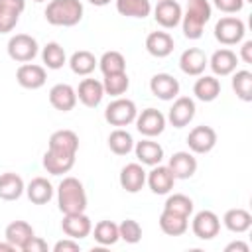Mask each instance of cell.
<instances>
[{
  "instance_id": "cell-1",
  "label": "cell",
  "mask_w": 252,
  "mask_h": 252,
  "mask_svg": "<svg viewBox=\"0 0 252 252\" xmlns=\"http://www.w3.org/2000/svg\"><path fill=\"white\" fill-rule=\"evenodd\" d=\"M57 205L63 215L85 213L87 209V193L83 183L77 177H63L57 187Z\"/></svg>"
},
{
  "instance_id": "cell-2",
  "label": "cell",
  "mask_w": 252,
  "mask_h": 252,
  "mask_svg": "<svg viewBox=\"0 0 252 252\" xmlns=\"http://www.w3.org/2000/svg\"><path fill=\"white\" fill-rule=\"evenodd\" d=\"M211 12L209 0H187L185 14L181 16L183 35L187 39H199L203 35L205 24L211 20Z\"/></svg>"
},
{
  "instance_id": "cell-3",
  "label": "cell",
  "mask_w": 252,
  "mask_h": 252,
  "mask_svg": "<svg viewBox=\"0 0 252 252\" xmlns=\"http://www.w3.org/2000/svg\"><path fill=\"white\" fill-rule=\"evenodd\" d=\"M83 12L81 0H51L45 8V20L51 26L73 28L83 20Z\"/></svg>"
},
{
  "instance_id": "cell-4",
  "label": "cell",
  "mask_w": 252,
  "mask_h": 252,
  "mask_svg": "<svg viewBox=\"0 0 252 252\" xmlns=\"http://www.w3.org/2000/svg\"><path fill=\"white\" fill-rule=\"evenodd\" d=\"M138 116V108L134 104V100L130 98H116L112 100L106 110H104V120L110 124V126H116V128H122V126H128L136 120Z\"/></svg>"
},
{
  "instance_id": "cell-5",
  "label": "cell",
  "mask_w": 252,
  "mask_h": 252,
  "mask_svg": "<svg viewBox=\"0 0 252 252\" xmlns=\"http://www.w3.org/2000/svg\"><path fill=\"white\" fill-rule=\"evenodd\" d=\"M244 33H246V28H244V22L240 18L224 16V18H220L215 24V37L222 45H236V43H240Z\"/></svg>"
},
{
  "instance_id": "cell-6",
  "label": "cell",
  "mask_w": 252,
  "mask_h": 252,
  "mask_svg": "<svg viewBox=\"0 0 252 252\" xmlns=\"http://www.w3.org/2000/svg\"><path fill=\"white\" fill-rule=\"evenodd\" d=\"M37 41L28 33H16L8 41V55L18 63H30L37 55Z\"/></svg>"
},
{
  "instance_id": "cell-7",
  "label": "cell",
  "mask_w": 252,
  "mask_h": 252,
  "mask_svg": "<svg viewBox=\"0 0 252 252\" xmlns=\"http://www.w3.org/2000/svg\"><path fill=\"white\" fill-rule=\"evenodd\" d=\"M136 128L142 136L146 138H154L159 136L165 128V116L158 110V108H146L136 116Z\"/></svg>"
},
{
  "instance_id": "cell-8",
  "label": "cell",
  "mask_w": 252,
  "mask_h": 252,
  "mask_svg": "<svg viewBox=\"0 0 252 252\" xmlns=\"http://www.w3.org/2000/svg\"><path fill=\"white\" fill-rule=\"evenodd\" d=\"M191 228H193V234L201 240H211L219 234L220 230V219L213 213V211H199L195 217H193V222H191Z\"/></svg>"
},
{
  "instance_id": "cell-9",
  "label": "cell",
  "mask_w": 252,
  "mask_h": 252,
  "mask_svg": "<svg viewBox=\"0 0 252 252\" xmlns=\"http://www.w3.org/2000/svg\"><path fill=\"white\" fill-rule=\"evenodd\" d=\"M16 81L20 87L24 89H30V91H35V89H41L47 81V73H45V67L41 65H35V63H22L16 71Z\"/></svg>"
},
{
  "instance_id": "cell-10",
  "label": "cell",
  "mask_w": 252,
  "mask_h": 252,
  "mask_svg": "<svg viewBox=\"0 0 252 252\" xmlns=\"http://www.w3.org/2000/svg\"><path fill=\"white\" fill-rule=\"evenodd\" d=\"M187 146L193 154H209L217 146V132L211 126H195L187 136Z\"/></svg>"
},
{
  "instance_id": "cell-11",
  "label": "cell",
  "mask_w": 252,
  "mask_h": 252,
  "mask_svg": "<svg viewBox=\"0 0 252 252\" xmlns=\"http://www.w3.org/2000/svg\"><path fill=\"white\" fill-rule=\"evenodd\" d=\"M195 110L197 108H195V100L193 98H189V96H175V102H173V106L167 112V120H169V124L173 128H183V126H187L193 120Z\"/></svg>"
},
{
  "instance_id": "cell-12",
  "label": "cell",
  "mask_w": 252,
  "mask_h": 252,
  "mask_svg": "<svg viewBox=\"0 0 252 252\" xmlns=\"http://www.w3.org/2000/svg\"><path fill=\"white\" fill-rule=\"evenodd\" d=\"M61 230L75 240L87 238L93 230V222L85 213H71V215H63L61 220Z\"/></svg>"
},
{
  "instance_id": "cell-13",
  "label": "cell",
  "mask_w": 252,
  "mask_h": 252,
  "mask_svg": "<svg viewBox=\"0 0 252 252\" xmlns=\"http://www.w3.org/2000/svg\"><path fill=\"white\" fill-rule=\"evenodd\" d=\"M181 16H183V10H181L179 2H175V0H159L154 8L156 22L165 30H171V28L179 26Z\"/></svg>"
},
{
  "instance_id": "cell-14",
  "label": "cell",
  "mask_w": 252,
  "mask_h": 252,
  "mask_svg": "<svg viewBox=\"0 0 252 252\" xmlns=\"http://www.w3.org/2000/svg\"><path fill=\"white\" fill-rule=\"evenodd\" d=\"M207 65H209V57H207L205 51L199 49V47H189V49H185V51L181 53V57H179V67H181V71H183L185 75H189V77H199V75H203V71H205Z\"/></svg>"
},
{
  "instance_id": "cell-15",
  "label": "cell",
  "mask_w": 252,
  "mask_h": 252,
  "mask_svg": "<svg viewBox=\"0 0 252 252\" xmlns=\"http://www.w3.org/2000/svg\"><path fill=\"white\" fill-rule=\"evenodd\" d=\"M150 91L161 100H173L179 94V81L169 73H158L150 79Z\"/></svg>"
},
{
  "instance_id": "cell-16",
  "label": "cell",
  "mask_w": 252,
  "mask_h": 252,
  "mask_svg": "<svg viewBox=\"0 0 252 252\" xmlns=\"http://www.w3.org/2000/svg\"><path fill=\"white\" fill-rule=\"evenodd\" d=\"M49 102L59 112H69L77 104V91L67 83H57L49 89Z\"/></svg>"
},
{
  "instance_id": "cell-17",
  "label": "cell",
  "mask_w": 252,
  "mask_h": 252,
  "mask_svg": "<svg viewBox=\"0 0 252 252\" xmlns=\"http://www.w3.org/2000/svg\"><path fill=\"white\" fill-rule=\"evenodd\" d=\"M146 183L150 185L152 193L156 195H167L171 189H173V183H175V177L173 173L169 171L167 165H154L150 173H146Z\"/></svg>"
},
{
  "instance_id": "cell-18",
  "label": "cell",
  "mask_w": 252,
  "mask_h": 252,
  "mask_svg": "<svg viewBox=\"0 0 252 252\" xmlns=\"http://www.w3.org/2000/svg\"><path fill=\"white\" fill-rule=\"evenodd\" d=\"M26 0H0V33H8L20 22Z\"/></svg>"
},
{
  "instance_id": "cell-19",
  "label": "cell",
  "mask_w": 252,
  "mask_h": 252,
  "mask_svg": "<svg viewBox=\"0 0 252 252\" xmlns=\"http://www.w3.org/2000/svg\"><path fill=\"white\" fill-rule=\"evenodd\" d=\"M75 165V154H65V152H55L49 150L43 154V167L51 175H63L69 173Z\"/></svg>"
},
{
  "instance_id": "cell-20",
  "label": "cell",
  "mask_w": 252,
  "mask_h": 252,
  "mask_svg": "<svg viewBox=\"0 0 252 252\" xmlns=\"http://www.w3.org/2000/svg\"><path fill=\"white\" fill-rule=\"evenodd\" d=\"M167 167H169V171L173 173L175 179H189L197 171V159L189 152H175L169 158Z\"/></svg>"
},
{
  "instance_id": "cell-21",
  "label": "cell",
  "mask_w": 252,
  "mask_h": 252,
  "mask_svg": "<svg viewBox=\"0 0 252 252\" xmlns=\"http://www.w3.org/2000/svg\"><path fill=\"white\" fill-rule=\"evenodd\" d=\"M75 91H77V100H81L89 108L98 106L102 102V96H104L102 83L96 79H83Z\"/></svg>"
},
{
  "instance_id": "cell-22",
  "label": "cell",
  "mask_w": 252,
  "mask_h": 252,
  "mask_svg": "<svg viewBox=\"0 0 252 252\" xmlns=\"http://www.w3.org/2000/svg\"><path fill=\"white\" fill-rule=\"evenodd\" d=\"M236 65H238V57L232 49H217L211 59H209V67L213 69L215 75L219 77H226V75H232L236 71Z\"/></svg>"
},
{
  "instance_id": "cell-23",
  "label": "cell",
  "mask_w": 252,
  "mask_h": 252,
  "mask_svg": "<svg viewBox=\"0 0 252 252\" xmlns=\"http://www.w3.org/2000/svg\"><path fill=\"white\" fill-rule=\"evenodd\" d=\"M146 183V171L140 163H128L120 171V187L126 193H138Z\"/></svg>"
},
{
  "instance_id": "cell-24",
  "label": "cell",
  "mask_w": 252,
  "mask_h": 252,
  "mask_svg": "<svg viewBox=\"0 0 252 252\" xmlns=\"http://www.w3.org/2000/svg\"><path fill=\"white\" fill-rule=\"evenodd\" d=\"M134 152H136V158H138V161H140L142 165L154 167V165L161 163V159H163V148H161L158 142L150 140V138L138 142V144L134 146Z\"/></svg>"
},
{
  "instance_id": "cell-25",
  "label": "cell",
  "mask_w": 252,
  "mask_h": 252,
  "mask_svg": "<svg viewBox=\"0 0 252 252\" xmlns=\"http://www.w3.org/2000/svg\"><path fill=\"white\" fill-rule=\"evenodd\" d=\"M173 37L167 33V32H152L148 37H146V49L150 55L161 59V57H167L171 51H173Z\"/></svg>"
},
{
  "instance_id": "cell-26",
  "label": "cell",
  "mask_w": 252,
  "mask_h": 252,
  "mask_svg": "<svg viewBox=\"0 0 252 252\" xmlns=\"http://www.w3.org/2000/svg\"><path fill=\"white\" fill-rule=\"evenodd\" d=\"M26 191L24 179L14 173V171H6L0 175V199L4 201H16L22 197V193Z\"/></svg>"
},
{
  "instance_id": "cell-27",
  "label": "cell",
  "mask_w": 252,
  "mask_h": 252,
  "mask_svg": "<svg viewBox=\"0 0 252 252\" xmlns=\"http://www.w3.org/2000/svg\"><path fill=\"white\" fill-rule=\"evenodd\" d=\"M193 94L203 102H213L220 94V83L213 75H199L193 85Z\"/></svg>"
},
{
  "instance_id": "cell-28",
  "label": "cell",
  "mask_w": 252,
  "mask_h": 252,
  "mask_svg": "<svg viewBox=\"0 0 252 252\" xmlns=\"http://www.w3.org/2000/svg\"><path fill=\"white\" fill-rule=\"evenodd\" d=\"M26 195L33 205H45L53 197V185L45 177H33L26 185Z\"/></svg>"
},
{
  "instance_id": "cell-29",
  "label": "cell",
  "mask_w": 252,
  "mask_h": 252,
  "mask_svg": "<svg viewBox=\"0 0 252 252\" xmlns=\"http://www.w3.org/2000/svg\"><path fill=\"white\" fill-rule=\"evenodd\" d=\"M49 150L55 152H65V154H75L79 150V136L73 130H57L49 136Z\"/></svg>"
},
{
  "instance_id": "cell-30",
  "label": "cell",
  "mask_w": 252,
  "mask_h": 252,
  "mask_svg": "<svg viewBox=\"0 0 252 252\" xmlns=\"http://www.w3.org/2000/svg\"><path fill=\"white\" fill-rule=\"evenodd\" d=\"M33 234H35V232H33L32 224L26 222V220H12V222L6 226V230H4V238H6L10 244H14L16 248H22Z\"/></svg>"
},
{
  "instance_id": "cell-31",
  "label": "cell",
  "mask_w": 252,
  "mask_h": 252,
  "mask_svg": "<svg viewBox=\"0 0 252 252\" xmlns=\"http://www.w3.org/2000/svg\"><path fill=\"white\" fill-rule=\"evenodd\" d=\"M222 222L230 232L242 234L252 226V215L246 209H228L222 217Z\"/></svg>"
},
{
  "instance_id": "cell-32",
  "label": "cell",
  "mask_w": 252,
  "mask_h": 252,
  "mask_svg": "<svg viewBox=\"0 0 252 252\" xmlns=\"http://www.w3.org/2000/svg\"><path fill=\"white\" fill-rule=\"evenodd\" d=\"M159 228L167 236H181L189 228V219L181 217V215H175V213H169V211H163L159 215Z\"/></svg>"
},
{
  "instance_id": "cell-33",
  "label": "cell",
  "mask_w": 252,
  "mask_h": 252,
  "mask_svg": "<svg viewBox=\"0 0 252 252\" xmlns=\"http://www.w3.org/2000/svg\"><path fill=\"white\" fill-rule=\"evenodd\" d=\"M96 65H98L96 57H94L91 51H87V49L75 51V53L71 55V59H69V67H71V71H73L75 75H79V77H87V75H91V73L94 71Z\"/></svg>"
},
{
  "instance_id": "cell-34",
  "label": "cell",
  "mask_w": 252,
  "mask_h": 252,
  "mask_svg": "<svg viewBox=\"0 0 252 252\" xmlns=\"http://www.w3.org/2000/svg\"><path fill=\"white\" fill-rule=\"evenodd\" d=\"M116 10L126 18H146L152 12L150 0H116Z\"/></svg>"
},
{
  "instance_id": "cell-35",
  "label": "cell",
  "mask_w": 252,
  "mask_h": 252,
  "mask_svg": "<svg viewBox=\"0 0 252 252\" xmlns=\"http://www.w3.org/2000/svg\"><path fill=\"white\" fill-rule=\"evenodd\" d=\"M41 59H43L45 67H47V69H53V71L61 69V67L67 63L65 49H63L57 41H49V43L43 45V49H41Z\"/></svg>"
},
{
  "instance_id": "cell-36",
  "label": "cell",
  "mask_w": 252,
  "mask_h": 252,
  "mask_svg": "<svg viewBox=\"0 0 252 252\" xmlns=\"http://www.w3.org/2000/svg\"><path fill=\"white\" fill-rule=\"evenodd\" d=\"M108 148L116 156H126L128 152L134 150V140H132L130 132H126L124 128H116L108 136Z\"/></svg>"
},
{
  "instance_id": "cell-37",
  "label": "cell",
  "mask_w": 252,
  "mask_h": 252,
  "mask_svg": "<svg viewBox=\"0 0 252 252\" xmlns=\"http://www.w3.org/2000/svg\"><path fill=\"white\" fill-rule=\"evenodd\" d=\"M93 234H94V240L100 246H112V244H116L120 240L118 224L112 222V220H100V222H96Z\"/></svg>"
},
{
  "instance_id": "cell-38",
  "label": "cell",
  "mask_w": 252,
  "mask_h": 252,
  "mask_svg": "<svg viewBox=\"0 0 252 252\" xmlns=\"http://www.w3.org/2000/svg\"><path fill=\"white\" fill-rule=\"evenodd\" d=\"M98 67H100L102 75L124 73L126 71V59L120 51H104L102 57L98 59Z\"/></svg>"
},
{
  "instance_id": "cell-39",
  "label": "cell",
  "mask_w": 252,
  "mask_h": 252,
  "mask_svg": "<svg viewBox=\"0 0 252 252\" xmlns=\"http://www.w3.org/2000/svg\"><path fill=\"white\" fill-rule=\"evenodd\" d=\"M232 91L236 93V96L244 102H250L252 100V73L242 69V71H236L232 75Z\"/></svg>"
},
{
  "instance_id": "cell-40",
  "label": "cell",
  "mask_w": 252,
  "mask_h": 252,
  "mask_svg": "<svg viewBox=\"0 0 252 252\" xmlns=\"http://www.w3.org/2000/svg\"><path fill=\"white\" fill-rule=\"evenodd\" d=\"M130 87V79L124 73H112V75H104V81H102V89H104V94H110V96H120L128 91Z\"/></svg>"
},
{
  "instance_id": "cell-41",
  "label": "cell",
  "mask_w": 252,
  "mask_h": 252,
  "mask_svg": "<svg viewBox=\"0 0 252 252\" xmlns=\"http://www.w3.org/2000/svg\"><path fill=\"white\" fill-rule=\"evenodd\" d=\"M163 211H169V213H175V215H181V217L189 219V215L193 213V201L183 193H173L165 199Z\"/></svg>"
},
{
  "instance_id": "cell-42",
  "label": "cell",
  "mask_w": 252,
  "mask_h": 252,
  "mask_svg": "<svg viewBox=\"0 0 252 252\" xmlns=\"http://www.w3.org/2000/svg\"><path fill=\"white\" fill-rule=\"evenodd\" d=\"M118 234H120V240H124L126 244H136L142 238V226L138 220L126 219L118 224Z\"/></svg>"
},
{
  "instance_id": "cell-43",
  "label": "cell",
  "mask_w": 252,
  "mask_h": 252,
  "mask_svg": "<svg viewBox=\"0 0 252 252\" xmlns=\"http://www.w3.org/2000/svg\"><path fill=\"white\" fill-rule=\"evenodd\" d=\"M213 4H215V8H219L224 14H236L244 8L246 2L244 0H213Z\"/></svg>"
},
{
  "instance_id": "cell-44",
  "label": "cell",
  "mask_w": 252,
  "mask_h": 252,
  "mask_svg": "<svg viewBox=\"0 0 252 252\" xmlns=\"http://www.w3.org/2000/svg\"><path fill=\"white\" fill-rule=\"evenodd\" d=\"M22 252H47V242L41 238V236H32L22 248H20Z\"/></svg>"
},
{
  "instance_id": "cell-45",
  "label": "cell",
  "mask_w": 252,
  "mask_h": 252,
  "mask_svg": "<svg viewBox=\"0 0 252 252\" xmlns=\"http://www.w3.org/2000/svg\"><path fill=\"white\" fill-rule=\"evenodd\" d=\"M79 250H81L79 242L75 238H69V236L53 244V252H79Z\"/></svg>"
},
{
  "instance_id": "cell-46",
  "label": "cell",
  "mask_w": 252,
  "mask_h": 252,
  "mask_svg": "<svg viewBox=\"0 0 252 252\" xmlns=\"http://www.w3.org/2000/svg\"><path fill=\"white\" fill-rule=\"evenodd\" d=\"M240 59L244 63H248V65L252 63V41L250 39L242 43V47H240Z\"/></svg>"
},
{
  "instance_id": "cell-47",
  "label": "cell",
  "mask_w": 252,
  "mask_h": 252,
  "mask_svg": "<svg viewBox=\"0 0 252 252\" xmlns=\"http://www.w3.org/2000/svg\"><path fill=\"white\" fill-rule=\"evenodd\" d=\"M250 252V246L246 244V242H240V240H236V242H230V244H226V248H224V252Z\"/></svg>"
},
{
  "instance_id": "cell-48",
  "label": "cell",
  "mask_w": 252,
  "mask_h": 252,
  "mask_svg": "<svg viewBox=\"0 0 252 252\" xmlns=\"http://www.w3.org/2000/svg\"><path fill=\"white\" fill-rule=\"evenodd\" d=\"M18 248L14 246V244H10L8 240L6 242H0V252H16Z\"/></svg>"
},
{
  "instance_id": "cell-49",
  "label": "cell",
  "mask_w": 252,
  "mask_h": 252,
  "mask_svg": "<svg viewBox=\"0 0 252 252\" xmlns=\"http://www.w3.org/2000/svg\"><path fill=\"white\" fill-rule=\"evenodd\" d=\"M93 6H106V4H110L112 0H89Z\"/></svg>"
},
{
  "instance_id": "cell-50",
  "label": "cell",
  "mask_w": 252,
  "mask_h": 252,
  "mask_svg": "<svg viewBox=\"0 0 252 252\" xmlns=\"http://www.w3.org/2000/svg\"><path fill=\"white\" fill-rule=\"evenodd\" d=\"M33 2H45V0H33Z\"/></svg>"
},
{
  "instance_id": "cell-51",
  "label": "cell",
  "mask_w": 252,
  "mask_h": 252,
  "mask_svg": "<svg viewBox=\"0 0 252 252\" xmlns=\"http://www.w3.org/2000/svg\"><path fill=\"white\" fill-rule=\"evenodd\" d=\"M244 2H252V0H244Z\"/></svg>"
},
{
  "instance_id": "cell-52",
  "label": "cell",
  "mask_w": 252,
  "mask_h": 252,
  "mask_svg": "<svg viewBox=\"0 0 252 252\" xmlns=\"http://www.w3.org/2000/svg\"><path fill=\"white\" fill-rule=\"evenodd\" d=\"M156 2H159V0H156Z\"/></svg>"
}]
</instances>
